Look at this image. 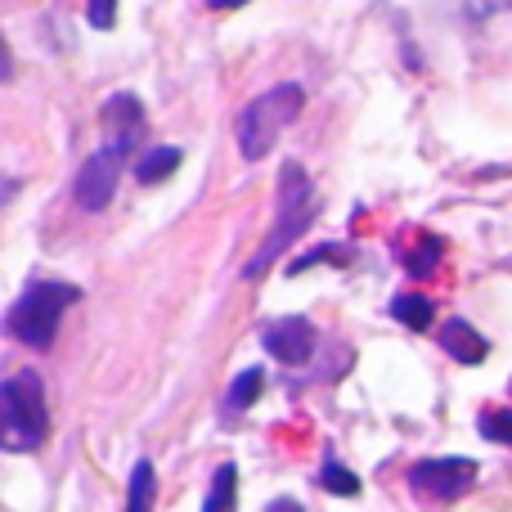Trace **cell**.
I'll return each mask as SVG.
<instances>
[{
    "label": "cell",
    "mask_w": 512,
    "mask_h": 512,
    "mask_svg": "<svg viewBox=\"0 0 512 512\" xmlns=\"http://www.w3.org/2000/svg\"><path fill=\"white\" fill-rule=\"evenodd\" d=\"M436 342H441V351L459 364H481L490 355V342L468 324V319H445L441 333H436Z\"/></svg>",
    "instance_id": "9c48e42d"
},
{
    "label": "cell",
    "mask_w": 512,
    "mask_h": 512,
    "mask_svg": "<svg viewBox=\"0 0 512 512\" xmlns=\"http://www.w3.org/2000/svg\"><path fill=\"white\" fill-rule=\"evenodd\" d=\"M310 221H315V189H310L306 167H301V162H288V167L279 171L274 225H270V234H265V243L256 248V256L243 265V274H248V279H265V274H270V265L310 230Z\"/></svg>",
    "instance_id": "6da1fadb"
},
{
    "label": "cell",
    "mask_w": 512,
    "mask_h": 512,
    "mask_svg": "<svg viewBox=\"0 0 512 512\" xmlns=\"http://www.w3.org/2000/svg\"><path fill=\"white\" fill-rule=\"evenodd\" d=\"M319 486H324L328 495H342V499L360 495V477H355V472H346L337 459H324V468H319Z\"/></svg>",
    "instance_id": "2e32d148"
},
{
    "label": "cell",
    "mask_w": 512,
    "mask_h": 512,
    "mask_svg": "<svg viewBox=\"0 0 512 512\" xmlns=\"http://www.w3.org/2000/svg\"><path fill=\"white\" fill-rule=\"evenodd\" d=\"M261 387H265V369H243L239 378L230 382V391H225V414H243V409H252L256 400H261Z\"/></svg>",
    "instance_id": "5bb4252c"
},
{
    "label": "cell",
    "mask_w": 512,
    "mask_h": 512,
    "mask_svg": "<svg viewBox=\"0 0 512 512\" xmlns=\"http://www.w3.org/2000/svg\"><path fill=\"white\" fill-rule=\"evenodd\" d=\"M391 319H400L405 328L423 333V328H432L436 306H432V297H423V292H400V297H391Z\"/></svg>",
    "instance_id": "8fae6325"
},
{
    "label": "cell",
    "mask_w": 512,
    "mask_h": 512,
    "mask_svg": "<svg viewBox=\"0 0 512 512\" xmlns=\"http://www.w3.org/2000/svg\"><path fill=\"white\" fill-rule=\"evenodd\" d=\"M131 144L122 140H108L99 153H90L86 162H81L77 180H72V198H77L81 212H104L108 203H113L117 194V176H122V162L131 158Z\"/></svg>",
    "instance_id": "5b68a950"
},
{
    "label": "cell",
    "mask_w": 512,
    "mask_h": 512,
    "mask_svg": "<svg viewBox=\"0 0 512 512\" xmlns=\"http://www.w3.org/2000/svg\"><path fill=\"white\" fill-rule=\"evenodd\" d=\"M499 9H512V0H477V14H499Z\"/></svg>",
    "instance_id": "ffe728a7"
},
{
    "label": "cell",
    "mask_w": 512,
    "mask_h": 512,
    "mask_svg": "<svg viewBox=\"0 0 512 512\" xmlns=\"http://www.w3.org/2000/svg\"><path fill=\"white\" fill-rule=\"evenodd\" d=\"M50 432L45 387L36 369H18L0 382V445L9 454H32Z\"/></svg>",
    "instance_id": "277c9868"
},
{
    "label": "cell",
    "mask_w": 512,
    "mask_h": 512,
    "mask_svg": "<svg viewBox=\"0 0 512 512\" xmlns=\"http://www.w3.org/2000/svg\"><path fill=\"white\" fill-rule=\"evenodd\" d=\"M81 297L77 283H63V279H36L23 288V297L9 306L5 315V333L14 342L32 346V351H50L54 337H59V319L72 301Z\"/></svg>",
    "instance_id": "3957f363"
},
{
    "label": "cell",
    "mask_w": 512,
    "mask_h": 512,
    "mask_svg": "<svg viewBox=\"0 0 512 512\" xmlns=\"http://www.w3.org/2000/svg\"><path fill=\"white\" fill-rule=\"evenodd\" d=\"M261 346H265V355H274L279 364H306L319 346V333L306 315H283V319H274V324H265Z\"/></svg>",
    "instance_id": "52a82bcc"
},
{
    "label": "cell",
    "mask_w": 512,
    "mask_h": 512,
    "mask_svg": "<svg viewBox=\"0 0 512 512\" xmlns=\"http://www.w3.org/2000/svg\"><path fill=\"white\" fill-rule=\"evenodd\" d=\"M86 18H90V27L108 32L117 23V0H86Z\"/></svg>",
    "instance_id": "ac0fdd59"
},
{
    "label": "cell",
    "mask_w": 512,
    "mask_h": 512,
    "mask_svg": "<svg viewBox=\"0 0 512 512\" xmlns=\"http://www.w3.org/2000/svg\"><path fill=\"white\" fill-rule=\"evenodd\" d=\"M301 108H306V90H301L297 81H279V86H270L256 99H248L243 113H239V122H234V140H239L243 162L270 158V149L301 117Z\"/></svg>",
    "instance_id": "7a4b0ae2"
},
{
    "label": "cell",
    "mask_w": 512,
    "mask_h": 512,
    "mask_svg": "<svg viewBox=\"0 0 512 512\" xmlns=\"http://www.w3.org/2000/svg\"><path fill=\"white\" fill-rule=\"evenodd\" d=\"M472 481H477V463L459 459V454H450V459H418L409 468V490L418 499H432V504L463 499L472 490Z\"/></svg>",
    "instance_id": "8992f818"
},
{
    "label": "cell",
    "mask_w": 512,
    "mask_h": 512,
    "mask_svg": "<svg viewBox=\"0 0 512 512\" xmlns=\"http://www.w3.org/2000/svg\"><path fill=\"white\" fill-rule=\"evenodd\" d=\"M445 256V243L436 239V234H418L414 248H400V265H405L414 279H423V274H432L436 265H441Z\"/></svg>",
    "instance_id": "4fadbf2b"
},
{
    "label": "cell",
    "mask_w": 512,
    "mask_h": 512,
    "mask_svg": "<svg viewBox=\"0 0 512 512\" xmlns=\"http://www.w3.org/2000/svg\"><path fill=\"white\" fill-rule=\"evenodd\" d=\"M104 126H108V140H122V144H140L144 140V104L135 95H113V99H104Z\"/></svg>",
    "instance_id": "ba28073f"
},
{
    "label": "cell",
    "mask_w": 512,
    "mask_h": 512,
    "mask_svg": "<svg viewBox=\"0 0 512 512\" xmlns=\"http://www.w3.org/2000/svg\"><path fill=\"white\" fill-rule=\"evenodd\" d=\"M265 512H306V508H301L297 499H274V504L265 508Z\"/></svg>",
    "instance_id": "44dd1931"
},
{
    "label": "cell",
    "mask_w": 512,
    "mask_h": 512,
    "mask_svg": "<svg viewBox=\"0 0 512 512\" xmlns=\"http://www.w3.org/2000/svg\"><path fill=\"white\" fill-rule=\"evenodd\" d=\"M319 261H342V252H337V248L310 252V256H301V261H292V265H288V274H301V270H310V265H319Z\"/></svg>",
    "instance_id": "d6986e66"
},
{
    "label": "cell",
    "mask_w": 512,
    "mask_h": 512,
    "mask_svg": "<svg viewBox=\"0 0 512 512\" xmlns=\"http://www.w3.org/2000/svg\"><path fill=\"white\" fill-rule=\"evenodd\" d=\"M180 162H185V153H180L176 144H153V149H144L140 158H135V176H140V185H158Z\"/></svg>",
    "instance_id": "30bf717a"
},
{
    "label": "cell",
    "mask_w": 512,
    "mask_h": 512,
    "mask_svg": "<svg viewBox=\"0 0 512 512\" xmlns=\"http://www.w3.org/2000/svg\"><path fill=\"white\" fill-rule=\"evenodd\" d=\"M477 427L490 445H512V409H481Z\"/></svg>",
    "instance_id": "e0dca14e"
},
{
    "label": "cell",
    "mask_w": 512,
    "mask_h": 512,
    "mask_svg": "<svg viewBox=\"0 0 512 512\" xmlns=\"http://www.w3.org/2000/svg\"><path fill=\"white\" fill-rule=\"evenodd\" d=\"M212 9H239V5H248V0H207Z\"/></svg>",
    "instance_id": "7402d4cb"
},
{
    "label": "cell",
    "mask_w": 512,
    "mask_h": 512,
    "mask_svg": "<svg viewBox=\"0 0 512 512\" xmlns=\"http://www.w3.org/2000/svg\"><path fill=\"white\" fill-rule=\"evenodd\" d=\"M153 499H158V472L149 459H135L131 486H126V512H153Z\"/></svg>",
    "instance_id": "7c38bea8"
},
{
    "label": "cell",
    "mask_w": 512,
    "mask_h": 512,
    "mask_svg": "<svg viewBox=\"0 0 512 512\" xmlns=\"http://www.w3.org/2000/svg\"><path fill=\"white\" fill-rule=\"evenodd\" d=\"M234 499H239V468H234V463H221L212 486H207L203 512H234Z\"/></svg>",
    "instance_id": "9a60e30c"
}]
</instances>
